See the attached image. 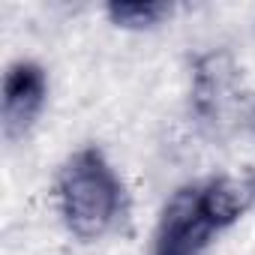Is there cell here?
<instances>
[{"label":"cell","mask_w":255,"mask_h":255,"mask_svg":"<svg viewBox=\"0 0 255 255\" xmlns=\"http://www.w3.org/2000/svg\"><path fill=\"white\" fill-rule=\"evenodd\" d=\"M165 15H171V3H165V0H114V3H108V18L126 30L153 27Z\"/></svg>","instance_id":"8992f818"},{"label":"cell","mask_w":255,"mask_h":255,"mask_svg":"<svg viewBox=\"0 0 255 255\" xmlns=\"http://www.w3.org/2000/svg\"><path fill=\"white\" fill-rule=\"evenodd\" d=\"M255 204V174H222L201 186V210L213 222V228L234 225Z\"/></svg>","instance_id":"277c9868"},{"label":"cell","mask_w":255,"mask_h":255,"mask_svg":"<svg viewBox=\"0 0 255 255\" xmlns=\"http://www.w3.org/2000/svg\"><path fill=\"white\" fill-rule=\"evenodd\" d=\"M213 231V222L201 210V186H183L159 216L153 255H201Z\"/></svg>","instance_id":"7a4b0ae2"},{"label":"cell","mask_w":255,"mask_h":255,"mask_svg":"<svg viewBox=\"0 0 255 255\" xmlns=\"http://www.w3.org/2000/svg\"><path fill=\"white\" fill-rule=\"evenodd\" d=\"M228 84H231V63L225 54H210L198 63L192 99H195V111L201 120H213L222 114Z\"/></svg>","instance_id":"5b68a950"},{"label":"cell","mask_w":255,"mask_h":255,"mask_svg":"<svg viewBox=\"0 0 255 255\" xmlns=\"http://www.w3.org/2000/svg\"><path fill=\"white\" fill-rule=\"evenodd\" d=\"M252 126H255V111H252Z\"/></svg>","instance_id":"52a82bcc"},{"label":"cell","mask_w":255,"mask_h":255,"mask_svg":"<svg viewBox=\"0 0 255 255\" xmlns=\"http://www.w3.org/2000/svg\"><path fill=\"white\" fill-rule=\"evenodd\" d=\"M48 93L45 69L33 60H18L3 75V129L9 138L24 135L39 117Z\"/></svg>","instance_id":"3957f363"},{"label":"cell","mask_w":255,"mask_h":255,"mask_svg":"<svg viewBox=\"0 0 255 255\" xmlns=\"http://www.w3.org/2000/svg\"><path fill=\"white\" fill-rule=\"evenodd\" d=\"M57 189H60V213L72 234L96 240L114 225L120 213L123 186L99 147L75 150L60 171Z\"/></svg>","instance_id":"6da1fadb"}]
</instances>
